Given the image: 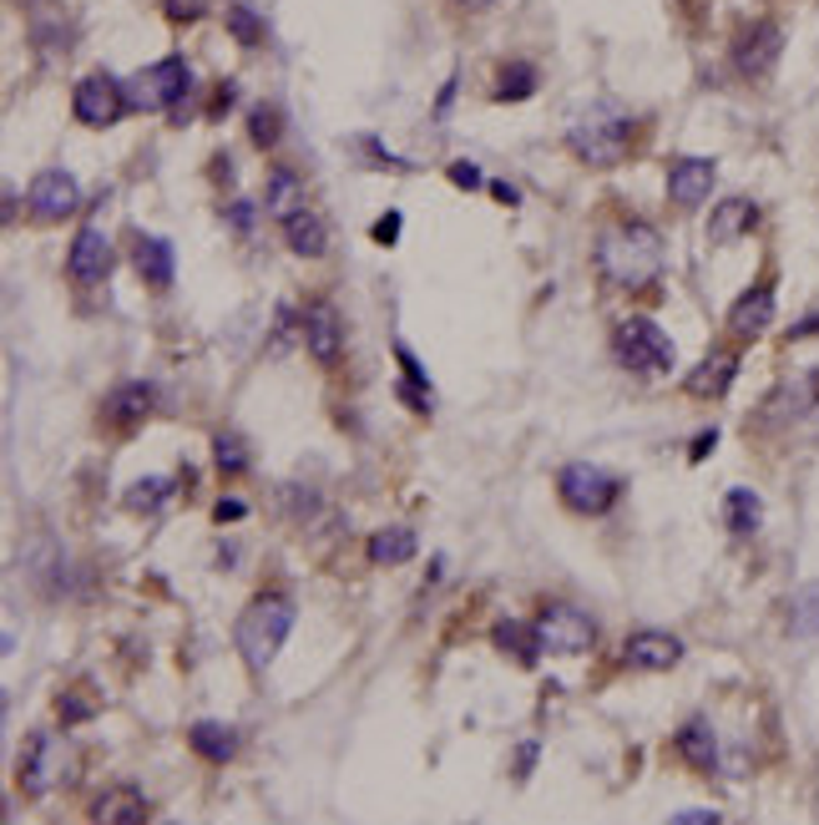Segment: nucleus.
<instances>
[{"label":"nucleus","mask_w":819,"mask_h":825,"mask_svg":"<svg viewBox=\"0 0 819 825\" xmlns=\"http://www.w3.org/2000/svg\"><path fill=\"white\" fill-rule=\"evenodd\" d=\"M769 324H774V289L769 284L738 294L734 310H728V330H734L738 340H759Z\"/></svg>","instance_id":"dca6fc26"},{"label":"nucleus","mask_w":819,"mask_h":825,"mask_svg":"<svg viewBox=\"0 0 819 825\" xmlns=\"http://www.w3.org/2000/svg\"><path fill=\"white\" fill-rule=\"evenodd\" d=\"M132 263H137V274L153 289H167L178 279V253H172V243H167L162 233H143L137 249H132Z\"/></svg>","instance_id":"a211bd4d"},{"label":"nucleus","mask_w":819,"mask_h":825,"mask_svg":"<svg viewBox=\"0 0 819 825\" xmlns=\"http://www.w3.org/2000/svg\"><path fill=\"white\" fill-rule=\"evenodd\" d=\"M167 497H172V481H167V477H143L137 487L127 491V507H132V512H162Z\"/></svg>","instance_id":"f704fd0d"},{"label":"nucleus","mask_w":819,"mask_h":825,"mask_svg":"<svg viewBox=\"0 0 819 825\" xmlns=\"http://www.w3.org/2000/svg\"><path fill=\"white\" fill-rule=\"evenodd\" d=\"M516 760H522V765H516V770H522V775H532V765H536V744L526 740V744H522V754H516Z\"/></svg>","instance_id":"09e8293b"},{"label":"nucleus","mask_w":819,"mask_h":825,"mask_svg":"<svg viewBox=\"0 0 819 825\" xmlns=\"http://www.w3.org/2000/svg\"><path fill=\"white\" fill-rule=\"evenodd\" d=\"M188 744H192V754L208 760V765H228L233 750H238V734L228 730V724H218V719H198V724L188 730Z\"/></svg>","instance_id":"a878e982"},{"label":"nucleus","mask_w":819,"mask_h":825,"mask_svg":"<svg viewBox=\"0 0 819 825\" xmlns=\"http://www.w3.org/2000/svg\"><path fill=\"white\" fill-rule=\"evenodd\" d=\"M724 522H728V532H738V537L759 532V522H764L759 491H748V487H734V491H728V497H724Z\"/></svg>","instance_id":"c85d7f7f"},{"label":"nucleus","mask_w":819,"mask_h":825,"mask_svg":"<svg viewBox=\"0 0 819 825\" xmlns=\"http://www.w3.org/2000/svg\"><path fill=\"white\" fill-rule=\"evenodd\" d=\"M122 107H127V92H122V82L107 72H92L72 86V112L82 127H112V122L122 117Z\"/></svg>","instance_id":"6e6552de"},{"label":"nucleus","mask_w":819,"mask_h":825,"mask_svg":"<svg viewBox=\"0 0 819 825\" xmlns=\"http://www.w3.org/2000/svg\"><path fill=\"white\" fill-rule=\"evenodd\" d=\"M56 714L66 719V724H76V719H92L96 704H92V699H82V695H61L56 699Z\"/></svg>","instance_id":"c9c22d12"},{"label":"nucleus","mask_w":819,"mask_h":825,"mask_svg":"<svg viewBox=\"0 0 819 825\" xmlns=\"http://www.w3.org/2000/svg\"><path fill=\"white\" fill-rule=\"evenodd\" d=\"M416 532L410 526H380L375 537H369V563L375 567H400V563H410L416 557Z\"/></svg>","instance_id":"cd10ccee"},{"label":"nucleus","mask_w":819,"mask_h":825,"mask_svg":"<svg viewBox=\"0 0 819 825\" xmlns=\"http://www.w3.org/2000/svg\"><path fill=\"white\" fill-rule=\"evenodd\" d=\"M263 213L288 223L294 213H304V178L294 168H273L269 173V188H263Z\"/></svg>","instance_id":"4be33fe9"},{"label":"nucleus","mask_w":819,"mask_h":825,"mask_svg":"<svg viewBox=\"0 0 819 825\" xmlns=\"http://www.w3.org/2000/svg\"><path fill=\"white\" fill-rule=\"evenodd\" d=\"M718 446V431H699V441H693V451H689V461H703V456Z\"/></svg>","instance_id":"c03bdc74"},{"label":"nucleus","mask_w":819,"mask_h":825,"mask_svg":"<svg viewBox=\"0 0 819 825\" xmlns=\"http://www.w3.org/2000/svg\"><path fill=\"white\" fill-rule=\"evenodd\" d=\"M66 269H72L76 284H102L112 274V239L96 223H86L82 233L72 239V253H66Z\"/></svg>","instance_id":"ddd939ff"},{"label":"nucleus","mask_w":819,"mask_h":825,"mask_svg":"<svg viewBox=\"0 0 819 825\" xmlns=\"http://www.w3.org/2000/svg\"><path fill=\"white\" fill-rule=\"evenodd\" d=\"M612 355H618V365L632 370V375H663V370H673V359H678L673 340H668L653 320H642V314H632V320L618 324Z\"/></svg>","instance_id":"20e7f679"},{"label":"nucleus","mask_w":819,"mask_h":825,"mask_svg":"<svg viewBox=\"0 0 819 825\" xmlns=\"http://www.w3.org/2000/svg\"><path fill=\"white\" fill-rule=\"evenodd\" d=\"M298 335H304L309 359H319V365H339V355H345V324H339L334 304H309V310L298 314Z\"/></svg>","instance_id":"f8f14e48"},{"label":"nucleus","mask_w":819,"mask_h":825,"mask_svg":"<svg viewBox=\"0 0 819 825\" xmlns=\"http://www.w3.org/2000/svg\"><path fill=\"white\" fill-rule=\"evenodd\" d=\"M451 102H455V82H445V86H440V96H435V117H445Z\"/></svg>","instance_id":"49530a36"},{"label":"nucleus","mask_w":819,"mask_h":825,"mask_svg":"<svg viewBox=\"0 0 819 825\" xmlns=\"http://www.w3.org/2000/svg\"><path fill=\"white\" fill-rule=\"evenodd\" d=\"M622 658H628L632 669L663 673L683 658V644H678L673 634H663V628H638V634H628V644H622Z\"/></svg>","instance_id":"2eb2a0df"},{"label":"nucleus","mask_w":819,"mask_h":825,"mask_svg":"<svg viewBox=\"0 0 819 825\" xmlns=\"http://www.w3.org/2000/svg\"><path fill=\"white\" fill-rule=\"evenodd\" d=\"M61 775H66V744L56 734H31L21 750V790L41 801V795L56 790Z\"/></svg>","instance_id":"9d476101"},{"label":"nucleus","mask_w":819,"mask_h":825,"mask_svg":"<svg viewBox=\"0 0 819 825\" xmlns=\"http://www.w3.org/2000/svg\"><path fill=\"white\" fill-rule=\"evenodd\" d=\"M451 182H455V188H465V192H475L481 182H486V173L475 168V163H451Z\"/></svg>","instance_id":"e433bc0d"},{"label":"nucleus","mask_w":819,"mask_h":825,"mask_svg":"<svg viewBox=\"0 0 819 825\" xmlns=\"http://www.w3.org/2000/svg\"><path fill=\"white\" fill-rule=\"evenodd\" d=\"M92 821H102V825H137V821H147V795L137 785L102 790L96 805H92Z\"/></svg>","instance_id":"412c9836"},{"label":"nucleus","mask_w":819,"mask_h":825,"mask_svg":"<svg viewBox=\"0 0 819 825\" xmlns=\"http://www.w3.org/2000/svg\"><path fill=\"white\" fill-rule=\"evenodd\" d=\"M557 491H561V502H567L571 512L602 516V512H612V502L622 497V481L612 477V471L592 467V461H571V467H561Z\"/></svg>","instance_id":"423d86ee"},{"label":"nucleus","mask_w":819,"mask_h":825,"mask_svg":"<svg viewBox=\"0 0 819 825\" xmlns=\"http://www.w3.org/2000/svg\"><path fill=\"white\" fill-rule=\"evenodd\" d=\"M243 516H249V502H238V497H223V502L213 507V522H243Z\"/></svg>","instance_id":"4c0bfd02"},{"label":"nucleus","mask_w":819,"mask_h":825,"mask_svg":"<svg viewBox=\"0 0 819 825\" xmlns=\"http://www.w3.org/2000/svg\"><path fill=\"white\" fill-rule=\"evenodd\" d=\"M223 25H228V36H233L238 46H263V36H269V21L253 11L249 0H233V6L223 11Z\"/></svg>","instance_id":"c756f323"},{"label":"nucleus","mask_w":819,"mask_h":825,"mask_svg":"<svg viewBox=\"0 0 819 825\" xmlns=\"http://www.w3.org/2000/svg\"><path fill=\"white\" fill-rule=\"evenodd\" d=\"M455 6H465V11H486V6H496V0H455Z\"/></svg>","instance_id":"8fccbe9b"},{"label":"nucleus","mask_w":819,"mask_h":825,"mask_svg":"<svg viewBox=\"0 0 819 825\" xmlns=\"http://www.w3.org/2000/svg\"><path fill=\"white\" fill-rule=\"evenodd\" d=\"M805 335H819V314H809L805 324H795V330H789V340H805Z\"/></svg>","instance_id":"de8ad7c7"},{"label":"nucleus","mask_w":819,"mask_h":825,"mask_svg":"<svg viewBox=\"0 0 819 825\" xmlns=\"http://www.w3.org/2000/svg\"><path fill=\"white\" fill-rule=\"evenodd\" d=\"M491 638H496L501 654H511L516 664H522V669H532L536 658L546 654V648H542V634H536V628H526V623H516V618H501L496 628H491Z\"/></svg>","instance_id":"bb28decb"},{"label":"nucleus","mask_w":819,"mask_h":825,"mask_svg":"<svg viewBox=\"0 0 819 825\" xmlns=\"http://www.w3.org/2000/svg\"><path fill=\"white\" fill-rule=\"evenodd\" d=\"M536 86H542V76H536L532 61H506L496 72V102H526V96H536Z\"/></svg>","instance_id":"7c9ffc66"},{"label":"nucleus","mask_w":819,"mask_h":825,"mask_svg":"<svg viewBox=\"0 0 819 825\" xmlns=\"http://www.w3.org/2000/svg\"><path fill=\"white\" fill-rule=\"evenodd\" d=\"M754 228H759V203H754V198H724L708 218V239L713 243H738V239H748Z\"/></svg>","instance_id":"f3484780"},{"label":"nucleus","mask_w":819,"mask_h":825,"mask_svg":"<svg viewBox=\"0 0 819 825\" xmlns=\"http://www.w3.org/2000/svg\"><path fill=\"white\" fill-rule=\"evenodd\" d=\"M597 274L618 289H642L663 274V239L653 223H618L597 239Z\"/></svg>","instance_id":"f257e3e1"},{"label":"nucleus","mask_w":819,"mask_h":825,"mask_svg":"<svg viewBox=\"0 0 819 825\" xmlns=\"http://www.w3.org/2000/svg\"><path fill=\"white\" fill-rule=\"evenodd\" d=\"M491 192H496V203H506V208H516V203H522V192L511 188V182H491Z\"/></svg>","instance_id":"a18cd8bd"},{"label":"nucleus","mask_w":819,"mask_h":825,"mask_svg":"<svg viewBox=\"0 0 819 825\" xmlns=\"http://www.w3.org/2000/svg\"><path fill=\"white\" fill-rule=\"evenodd\" d=\"M249 137H253V147H259V153H273V147H279V137H284V112L269 107V102H263V107H253L249 112Z\"/></svg>","instance_id":"473e14b6"},{"label":"nucleus","mask_w":819,"mask_h":825,"mask_svg":"<svg viewBox=\"0 0 819 825\" xmlns=\"http://www.w3.org/2000/svg\"><path fill=\"white\" fill-rule=\"evenodd\" d=\"M202 15V0H167V21H198Z\"/></svg>","instance_id":"58836bf2"},{"label":"nucleus","mask_w":819,"mask_h":825,"mask_svg":"<svg viewBox=\"0 0 819 825\" xmlns=\"http://www.w3.org/2000/svg\"><path fill=\"white\" fill-rule=\"evenodd\" d=\"M673 825H718V811H678Z\"/></svg>","instance_id":"37998d69"},{"label":"nucleus","mask_w":819,"mask_h":825,"mask_svg":"<svg viewBox=\"0 0 819 825\" xmlns=\"http://www.w3.org/2000/svg\"><path fill=\"white\" fill-rule=\"evenodd\" d=\"M789 634L795 638H819V583H805L789 603Z\"/></svg>","instance_id":"2f4dec72"},{"label":"nucleus","mask_w":819,"mask_h":825,"mask_svg":"<svg viewBox=\"0 0 819 825\" xmlns=\"http://www.w3.org/2000/svg\"><path fill=\"white\" fill-rule=\"evenodd\" d=\"M192 86V72L182 56H162L153 61V66H143V72L132 76L122 92H127V107L132 112H172L188 96Z\"/></svg>","instance_id":"39448f33"},{"label":"nucleus","mask_w":819,"mask_h":825,"mask_svg":"<svg viewBox=\"0 0 819 825\" xmlns=\"http://www.w3.org/2000/svg\"><path fill=\"white\" fill-rule=\"evenodd\" d=\"M294 618H298V608L284 593H259L243 608V618L233 628V644H238V658L249 664V673H269V664L288 644V634H294Z\"/></svg>","instance_id":"f03ea898"},{"label":"nucleus","mask_w":819,"mask_h":825,"mask_svg":"<svg viewBox=\"0 0 819 825\" xmlns=\"http://www.w3.org/2000/svg\"><path fill=\"white\" fill-rule=\"evenodd\" d=\"M284 239H288V253H298V259H324L329 253V228H324L319 213H294L284 223Z\"/></svg>","instance_id":"393cba45"},{"label":"nucleus","mask_w":819,"mask_h":825,"mask_svg":"<svg viewBox=\"0 0 819 825\" xmlns=\"http://www.w3.org/2000/svg\"><path fill=\"white\" fill-rule=\"evenodd\" d=\"M25 203H31V213L41 218V223H61V218H72L76 208H82V188H76L72 173L61 168H46L31 178V188H25Z\"/></svg>","instance_id":"9b49d317"},{"label":"nucleus","mask_w":819,"mask_h":825,"mask_svg":"<svg viewBox=\"0 0 819 825\" xmlns=\"http://www.w3.org/2000/svg\"><path fill=\"white\" fill-rule=\"evenodd\" d=\"M213 461L223 477H238V471H249V446H243V436L238 431H218L213 436Z\"/></svg>","instance_id":"72a5a7b5"},{"label":"nucleus","mask_w":819,"mask_h":825,"mask_svg":"<svg viewBox=\"0 0 819 825\" xmlns=\"http://www.w3.org/2000/svg\"><path fill=\"white\" fill-rule=\"evenodd\" d=\"M713 178H718V163H713V157H678L673 173H668V198H673L678 208H699L713 192Z\"/></svg>","instance_id":"4468645a"},{"label":"nucleus","mask_w":819,"mask_h":825,"mask_svg":"<svg viewBox=\"0 0 819 825\" xmlns=\"http://www.w3.org/2000/svg\"><path fill=\"white\" fill-rule=\"evenodd\" d=\"M567 147L582 157L587 168H618L632 147V117L618 107H587L567 127Z\"/></svg>","instance_id":"7ed1b4c3"},{"label":"nucleus","mask_w":819,"mask_h":825,"mask_svg":"<svg viewBox=\"0 0 819 825\" xmlns=\"http://www.w3.org/2000/svg\"><path fill=\"white\" fill-rule=\"evenodd\" d=\"M673 750L683 754L693 770H713V765H718V734H713L708 719H689V724L673 734Z\"/></svg>","instance_id":"5701e85b"},{"label":"nucleus","mask_w":819,"mask_h":825,"mask_svg":"<svg viewBox=\"0 0 819 825\" xmlns=\"http://www.w3.org/2000/svg\"><path fill=\"white\" fill-rule=\"evenodd\" d=\"M233 96H238V86H233V82H218V92H213V107H208V117H223V112L233 107Z\"/></svg>","instance_id":"79ce46f5"},{"label":"nucleus","mask_w":819,"mask_h":825,"mask_svg":"<svg viewBox=\"0 0 819 825\" xmlns=\"http://www.w3.org/2000/svg\"><path fill=\"white\" fill-rule=\"evenodd\" d=\"M153 406H157L153 385H147V380H127V385H117V390L107 395V420H112V426H122V431H132L137 420L153 416Z\"/></svg>","instance_id":"aec40b11"},{"label":"nucleus","mask_w":819,"mask_h":825,"mask_svg":"<svg viewBox=\"0 0 819 825\" xmlns=\"http://www.w3.org/2000/svg\"><path fill=\"white\" fill-rule=\"evenodd\" d=\"M228 223H233L238 233H253V203H243V198H238V203L228 208Z\"/></svg>","instance_id":"a19ab883"},{"label":"nucleus","mask_w":819,"mask_h":825,"mask_svg":"<svg viewBox=\"0 0 819 825\" xmlns=\"http://www.w3.org/2000/svg\"><path fill=\"white\" fill-rule=\"evenodd\" d=\"M784 56V31L779 21H754L738 31L734 41V72L748 76V82H759V76H769L774 66H779Z\"/></svg>","instance_id":"1a4fd4ad"},{"label":"nucleus","mask_w":819,"mask_h":825,"mask_svg":"<svg viewBox=\"0 0 819 825\" xmlns=\"http://www.w3.org/2000/svg\"><path fill=\"white\" fill-rule=\"evenodd\" d=\"M400 223H405V218H400V213H385V218H380V223H375V243H385V249H390V243H395V239H400Z\"/></svg>","instance_id":"ea45409f"},{"label":"nucleus","mask_w":819,"mask_h":825,"mask_svg":"<svg viewBox=\"0 0 819 825\" xmlns=\"http://www.w3.org/2000/svg\"><path fill=\"white\" fill-rule=\"evenodd\" d=\"M536 634H542L546 654H561V658H577L597 644V623L587 618L582 608L571 603H546L542 618H536Z\"/></svg>","instance_id":"0eeeda50"},{"label":"nucleus","mask_w":819,"mask_h":825,"mask_svg":"<svg viewBox=\"0 0 819 825\" xmlns=\"http://www.w3.org/2000/svg\"><path fill=\"white\" fill-rule=\"evenodd\" d=\"M734 375H738V359L728 355V349H713L699 370L683 380V390H689L693 400H724L728 385H734Z\"/></svg>","instance_id":"6ab92c4d"},{"label":"nucleus","mask_w":819,"mask_h":825,"mask_svg":"<svg viewBox=\"0 0 819 825\" xmlns=\"http://www.w3.org/2000/svg\"><path fill=\"white\" fill-rule=\"evenodd\" d=\"M395 359H400V370H405V380H400V400H405L410 410H420V416H426V410L435 406V385H430V375L420 370L416 349L405 345V340H395Z\"/></svg>","instance_id":"b1692460"}]
</instances>
